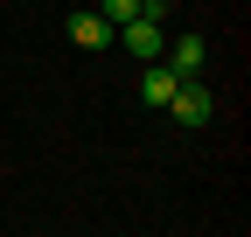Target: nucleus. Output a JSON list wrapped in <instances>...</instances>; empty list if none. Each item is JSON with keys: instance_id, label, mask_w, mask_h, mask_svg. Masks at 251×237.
Instances as JSON below:
<instances>
[{"instance_id": "20e7f679", "label": "nucleus", "mask_w": 251, "mask_h": 237, "mask_svg": "<svg viewBox=\"0 0 251 237\" xmlns=\"http://www.w3.org/2000/svg\"><path fill=\"white\" fill-rule=\"evenodd\" d=\"M70 42H77V49H105V42H112V28L98 21V7H84V14H70Z\"/></svg>"}, {"instance_id": "f257e3e1", "label": "nucleus", "mask_w": 251, "mask_h": 237, "mask_svg": "<svg viewBox=\"0 0 251 237\" xmlns=\"http://www.w3.org/2000/svg\"><path fill=\"white\" fill-rule=\"evenodd\" d=\"M168 112H175V126H181V133H202L209 118H216V98H209V84L196 77V84H175V98H168Z\"/></svg>"}, {"instance_id": "7ed1b4c3", "label": "nucleus", "mask_w": 251, "mask_h": 237, "mask_svg": "<svg viewBox=\"0 0 251 237\" xmlns=\"http://www.w3.org/2000/svg\"><path fill=\"white\" fill-rule=\"evenodd\" d=\"M119 35H126V49H133V56H140L147 70L161 63V49H168V28H147V21H133V28H119Z\"/></svg>"}, {"instance_id": "39448f33", "label": "nucleus", "mask_w": 251, "mask_h": 237, "mask_svg": "<svg viewBox=\"0 0 251 237\" xmlns=\"http://www.w3.org/2000/svg\"><path fill=\"white\" fill-rule=\"evenodd\" d=\"M175 84H181V77H175L168 63H153V70L140 77V98H147V105H168V98H175Z\"/></svg>"}, {"instance_id": "f03ea898", "label": "nucleus", "mask_w": 251, "mask_h": 237, "mask_svg": "<svg viewBox=\"0 0 251 237\" xmlns=\"http://www.w3.org/2000/svg\"><path fill=\"white\" fill-rule=\"evenodd\" d=\"M202 63H209V42H202V35H175V42H168V70H175L181 84H196Z\"/></svg>"}]
</instances>
